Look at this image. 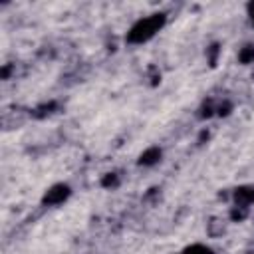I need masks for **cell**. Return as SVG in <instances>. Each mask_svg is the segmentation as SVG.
Masks as SVG:
<instances>
[{
    "mask_svg": "<svg viewBox=\"0 0 254 254\" xmlns=\"http://www.w3.org/2000/svg\"><path fill=\"white\" fill-rule=\"evenodd\" d=\"M234 200H236V204H240V206H248V204H252L254 202V187H238L236 190H234Z\"/></svg>",
    "mask_w": 254,
    "mask_h": 254,
    "instance_id": "3",
    "label": "cell"
},
{
    "mask_svg": "<svg viewBox=\"0 0 254 254\" xmlns=\"http://www.w3.org/2000/svg\"><path fill=\"white\" fill-rule=\"evenodd\" d=\"M248 254H254V252H248Z\"/></svg>",
    "mask_w": 254,
    "mask_h": 254,
    "instance_id": "13",
    "label": "cell"
},
{
    "mask_svg": "<svg viewBox=\"0 0 254 254\" xmlns=\"http://www.w3.org/2000/svg\"><path fill=\"white\" fill-rule=\"evenodd\" d=\"M159 159H161V149H159V147H149V149H145V151L139 155V165H143V167H153L155 163H159Z\"/></svg>",
    "mask_w": 254,
    "mask_h": 254,
    "instance_id": "4",
    "label": "cell"
},
{
    "mask_svg": "<svg viewBox=\"0 0 254 254\" xmlns=\"http://www.w3.org/2000/svg\"><path fill=\"white\" fill-rule=\"evenodd\" d=\"M119 185V179H117V175H113V173H107L103 179H101V187H105V189H115Z\"/></svg>",
    "mask_w": 254,
    "mask_h": 254,
    "instance_id": "9",
    "label": "cell"
},
{
    "mask_svg": "<svg viewBox=\"0 0 254 254\" xmlns=\"http://www.w3.org/2000/svg\"><path fill=\"white\" fill-rule=\"evenodd\" d=\"M54 109H56V103H54V101H50V103H44V105L36 107L34 115H36V117H46V115H50Z\"/></svg>",
    "mask_w": 254,
    "mask_h": 254,
    "instance_id": "8",
    "label": "cell"
},
{
    "mask_svg": "<svg viewBox=\"0 0 254 254\" xmlns=\"http://www.w3.org/2000/svg\"><path fill=\"white\" fill-rule=\"evenodd\" d=\"M248 14H250V18H252V24H254V2H250V4H248Z\"/></svg>",
    "mask_w": 254,
    "mask_h": 254,
    "instance_id": "12",
    "label": "cell"
},
{
    "mask_svg": "<svg viewBox=\"0 0 254 254\" xmlns=\"http://www.w3.org/2000/svg\"><path fill=\"white\" fill-rule=\"evenodd\" d=\"M183 254H214V252H212V250H210L206 244H198V242H196V244L187 246Z\"/></svg>",
    "mask_w": 254,
    "mask_h": 254,
    "instance_id": "6",
    "label": "cell"
},
{
    "mask_svg": "<svg viewBox=\"0 0 254 254\" xmlns=\"http://www.w3.org/2000/svg\"><path fill=\"white\" fill-rule=\"evenodd\" d=\"M238 60H240V64H252L254 62V46H244L238 52Z\"/></svg>",
    "mask_w": 254,
    "mask_h": 254,
    "instance_id": "5",
    "label": "cell"
},
{
    "mask_svg": "<svg viewBox=\"0 0 254 254\" xmlns=\"http://www.w3.org/2000/svg\"><path fill=\"white\" fill-rule=\"evenodd\" d=\"M163 26H165V14H151L147 18H141L127 32V42L129 44H143L149 38H153Z\"/></svg>",
    "mask_w": 254,
    "mask_h": 254,
    "instance_id": "1",
    "label": "cell"
},
{
    "mask_svg": "<svg viewBox=\"0 0 254 254\" xmlns=\"http://www.w3.org/2000/svg\"><path fill=\"white\" fill-rule=\"evenodd\" d=\"M218 52H220L218 44H212V46L208 48V64H210L212 67L216 65V58H218Z\"/></svg>",
    "mask_w": 254,
    "mask_h": 254,
    "instance_id": "10",
    "label": "cell"
},
{
    "mask_svg": "<svg viewBox=\"0 0 254 254\" xmlns=\"http://www.w3.org/2000/svg\"><path fill=\"white\" fill-rule=\"evenodd\" d=\"M67 196H69V187L64 185V183H58V185H54V187H50L46 190L42 202L48 204V206H54V204H62Z\"/></svg>",
    "mask_w": 254,
    "mask_h": 254,
    "instance_id": "2",
    "label": "cell"
},
{
    "mask_svg": "<svg viewBox=\"0 0 254 254\" xmlns=\"http://www.w3.org/2000/svg\"><path fill=\"white\" fill-rule=\"evenodd\" d=\"M248 216V206H240V204H236L232 210H230V218L234 220V222H240V220H244Z\"/></svg>",
    "mask_w": 254,
    "mask_h": 254,
    "instance_id": "7",
    "label": "cell"
},
{
    "mask_svg": "<svg viewBox=\"0 0 254 254\" xmlns=\"http://www.w3.org/2000/svg\"><path fill=\"white\" fill-rule=\"evenodd\" d=\"M216 113H218V115H228V113H230V103L218 105V107H216Z\"/></svg>",
    "mask_w": 254,
    "mask_h": 254,
    "instance_id": "11",
    "label": "cell"
}]
</instances>
